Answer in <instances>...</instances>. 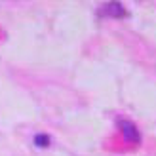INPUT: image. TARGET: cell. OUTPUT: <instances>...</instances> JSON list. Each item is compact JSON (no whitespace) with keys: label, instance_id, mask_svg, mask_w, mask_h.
<instances>
[{"label":"cell","instance_id":"obj_1","mask_svg":"<svg viewBox=\"0 0 156 156\" xmlns=\"http://www.w3.org/2000/svg\"><path fill=\"white\" fill-rule=\"evenodd\" d=\"M99 17H111V19H122V17H128V10L124 8L120 2H107V4H101L99 10H97Z\"/></svg>","mask_w":156,"mask_h":156},{"label":"cell","instance_id":"obj_2","mask_svg":"<svg viewBox=\"0 0 156 156\" xmlns=\"http://www.w3.org/2000/svg\"><path fill=\"white\" fill-rule=\"evenodd\" d=\"M116 124H118V128L122 129V133H124V137H126L128 141H131V143H139V141H141V133H139L137 126L131 120L118 118V120H116Z\"/></svg>","mask_w":156,"mask_h":156},{"label":"cell","instance_id":"obj_3","mask_svg":"<svg viewBox=\"0 0 156 156\" xmlns=\"http://www.w3.org/2000/svg\"><path fill=\"white\" fill-rule=\"evenodd\" d=\"M34 145L38 147V149H44V147L50 145V137L46 133H36L34 135Z\"/></svg>","mask_w":156,"mask_h":156}]
</instances>
